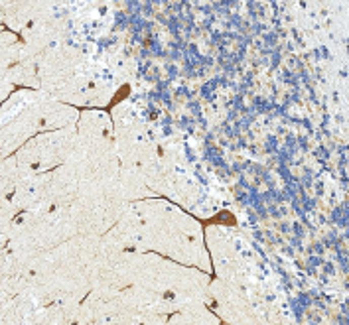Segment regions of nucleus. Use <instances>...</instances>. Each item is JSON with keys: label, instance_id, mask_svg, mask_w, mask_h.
<instances>
[{"label": "nucleus", "instance_id": "obj_1", "mask_svg": "<svg viewBox=\"0 0 349 325\" xmlns=\"http://www.w3.org/2000/svg\"><path fill=\"white\" fill-rule=\"evenodd\" d=\"M203 227H210V225H223V227H235L237 225V217L231 213V211H219L215 217L211 219H201Z\"/></svg>", "mask_w": 349, "mask_h": 325}, {"label": "nucleus", "instance_id": "obj_2", "mask_svg": "<svg viewBox=\"0 0 349 325\" xmlns=\"http://www.w3.org/2000/svg\"><path fill=\"white\" fill-rule=\"evenodd\" d=\"M128 95H130V85H122L121 89L117 91V95L113 97V101H111V103H109V104L105 106V111H111V109H113L115 104H119V103L122 101V99H124V97H128Z\"/></svg>", "mask_w": 349, "mask_h": 325}]
</instances>
